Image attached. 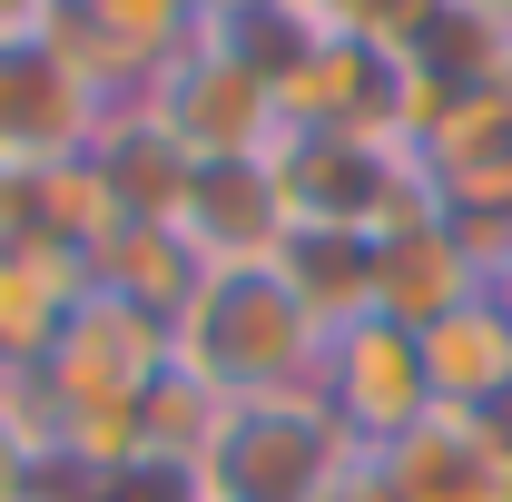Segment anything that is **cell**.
<instances>
[{
  "instance_id": "obj_8",
  "label": "cell",
  "mask_w": 512,
  "mask_h": 502,
  "mask_svg": "<svg viewBox=\"0 0 512 502\" xmlns=\"http://www.w3.org/2000/svg\"><path fill=\"white\" fill-rule=\"evenodd\" d=\"M384 473L404 502H512V443L493 414H424L404 443H384Z\"/></svg>"
},
{
  "instance_id": "obj_5",
  "label": "cell",
  "mask_w": 512,
  "mask_h": 502,
  "mask_svg": "<svg viewBox=\"0 0 512 502\" xmlns=\"http://www.w3.org/2000/svg\"><path fill=\"white\" fill-rule=\"evenodd\" d=\"M119 119V99L69 60L50 30H20L0 40V168L10 178H50V168H79Z\"/></svg>"
},
{
  "instance_id": "obj_4",
  "label": "cell",
  "mask_w": 512,
  "mask_h": 502,
  "mask_svg": "<svg viewBox=\"0 0 512 502\" xmlns=\"http://www.w3.org/2000/svg\"><path fill=\"white\" fill-rule=\"evenodd\" d=\"M345 453H365V443H345V424L306 384V394L227 404L207 453H197V483H207V502H316Z\"/></svg>"
},
{
  "instance_id": "obj_6",
  "label": "cell",
  "mask_w": 512,
  "mask_h": 502,
  "mask_svg": "<svg viewBox=\"0 0 512 502\" xmlns=\"http://www.w3.org/2000/svg\"><path fill=\"white\" fill-rule=\"evenodd\" d=\"M316 404L345 424V443H404L424 414H434V384H424V335L394 325V315H355L325 335V365H316Z\"/></svg>"
},
{
  "instance_id": "obj_13",
  "label": "cell",
  "mask_w": 512,
  "mask_h": 502,
  "mask_svg": "<svg viewBox=\"0 0 512 502\" xmlns=\"http://www.w3.org/2000/svg\"><path fill=\"white\" fill-rule=\"evenodd\" d=\"M30 502H207V483H197V463H168V453L89 463V453H50V443H40Z\"/></svg>"
},
{
  "instance_id": "obj_19",
  "label": "cell",
  "mask_w": 512,
  "mask_h": 502,
  "mask_svg": "<svg viewBox=\"0 0 512 502\" xmlns=\"http://www.w3.org/2000/svg\"><path fill=\"white\" fill-rule=\"evenodd\" d=\"M10 227H20V178L0 168V237H10Z\"/></svg>"
},
{
  "instance_id": "obj_14",
  "label": "cell",
  "mask_w": 512,
  "mask_h": 502,
  "mask_svg": "<svg viewBox=\"0 0 512 502\" xmlns=\"http://www.w3.org/2000/svg\"><path fill=\"white\" fill-rule=\"evenodd\" d=\"M276 276L296 286V306L316 315L325 335H335V325H355V315H375V247H365V237L286 227V247H276Z\"/></svg>"
},
{
  "instance_id": "obj_9",
  "label": "cell",
  "mask_w": 512,
  "mask_h": 502,
  "mask_svg": "<svg viewBox=\"0 0 512 502\" xmlns=\"http://www.w3.org/2000/svg\"><path fill=\"white\" fill-rule=\"evenodd\" d=\"M178 237L197 266H276L286 247V197L266 158H227V168H197L178 197Z\"/></svg>"
},
{
  "instance_id": "obj_15",
  "label": "cell",
  "mask_w": 512,
  "mask_h": 502,
  "mask_svg": "<svg viewBox=\"0 0 512 502\" xmlns=\"http://www.w3.org/2000/svg\"><path fill=\"white\" fill-rule=\"evenodd\" d=\"M197 266L188 256V237L178 227H119L109 247L89 256V286H109V296H128V306H148V315H178L197 296Z\"/></svg>"
},
{
  "instance_id": "obj_20",
  "label": "cell",
  "mask_w": 512,
  "mask_h": 502,
  "mask_svg": "<svg viewBox=\"0 0 512 502\" xmlns=\"http://www.w3.org/2000/svg\"><path fill=\"white\" fill-rule=\"evenodd\" d=\"M493 306H503V315H512V247H503V256H493Z\"/></svg>"
},
{
  "instance_id": "obj_1",
  "label": "cell",
  "mask_w": 512,
  "mask_h": 502,
  "mask_svg": "<svg viewBox=\"0 0 512 502\" xmlns=\"http://www.w3.org/2000/svg\"><path fill=\"white\" fill-rule=\"evenodd\" d=\"M168 365L217 404L306 394L325 365V325L296 306V286L276 266H207L197 296L168 315Z\"/></svg>"
},
{
  "instance_id": "obj_10",
  "label": "cell",
  "mask_w": 512,
  "mask_h": 502,
  "mask_svg": "<svg viewBox=\"0 0 512 502\" xmlns=\"http://www.w3.org/2000/svg\"><path fill=\"white\" fill-rule=\"evenodd\" d=\"M493 276H483V256H473V237L453 227V217H424V227H394L375 247V315H394V325H444L453 306H473Z\"/></svg>"
},
{
  "instance_id": "obj_11",
  "label": "cell",
  "mask_w": 512,
  "mask_h": 502,
  "mask_svg": "<svg viewBox=\"0 0 512 502\" xmlns=\"http://www.w3.org/2000/svg\"><path fill=\"white\" fill-rule=\"evenodd\" d=\"M424 384L444 414H503L512 404V315L493 306V286L473 306H453L444 325H424Z\"/></svg>"
},
{
  "instance_id": "obj_16",
  "label": "cell",
  "mask_w": 512,
  "mask_h": 502,
  "mask_svg": "<svg viewBox=\"0 0 512 502\" xmlns=\"http://www.w3.org/2000/svg\"><path fill=\"white\" fill-rule=\"evenodd\" d=\"M30 473H40V434H30L20 394L0 384V502H30Z\"/></svg>"
},
{
  "instance_id": "obj_2",
  "label": "cell",
  "mask_w": 512,
  "mask_h": 502,
  "mask_svg": "<svg viewBox=\"0 0 512 502\" xmlns=\"http://www.w3.org/2000/svg\"><path fill=\"white\" fill-rule=\"evenodd\" d=\"M276 197H286V227H325V237H365L384 247L394 227H424L444 217L434 178L404 138H335V128H286L276 138Z\"/></svg>"
},
{
  "instance_id": "obj_21",
  "label": "cell",
  "mask_w": 512,
  "mask_h": 502,
  "mask_svg": "<svg viewBox=\"0 0 512 502\" xmlns=\"http://www.w3.org/2000/svg\"><path fill=\"white\" fill-rule=\"evenodd\" d=\"M237 10H256V0H197V20L217 30V20H237Z\"/></svg>"
},
{
  "instance_id": "obj_17",
  "label": "cell",
  "mask_w": 512,
  "mask_h": 502,
  "mask_svg": "<svg viewBox=\"0 0 512 502\" xmlns=\"http://www.w3.org/2000/svg\"><path fill=\"white\" fill-rule=\"evenodd\" d=\"M316 502H404V493H394L384 453H345V463H335V483H325Z\"/></svg>"
},
{
  "instance_id": "obj_7",
  "label": "cell",
  "mask_w": 512,
  "mask_h": 502,
  "mask_svg": "<svg viewBox=\"0 0 512 502\" xmlns=\"http://www.w3.org/2000/svg\"><path fill=\"white\" fill-rule=\"evenodd\" d=\"M197 30H207L197 0H60V10H50V40H60L119 109L148 89V69H168L188 50Z\"/></svg>"
},
{
  "instance_id": "obj_12",
  "label": "cell",
  "mask_w": 512,
  "mask_h": 502,
  "mask_svg": "<svg viewBox=\"0 0 512 502\" xmlns=\"http://www.w3.org/2000/svg\"><path fill=\"white\" fill-rule=\"evenodd\" d=\"M79 286L89 276L69 256L30 247V237H0V384L40 375V355H50V335H60V315H69Z\"/></svg>"
},
{
  "instance_id": "obj_18",
  "label": "cell",
  "mask_w": 512,
  "mask_h": 502,
  "mask_svg": "<svg viewBox=\"0 0 512 502\" xmlns=\"http://www.w3.org/2000/svg\"><path fill=\"white\" fill-rule=\"evenodd\" d=\"M473 30H493V40H512V0H453Z\"/></svg>"
},
{
  "instance_id": "obj_3",
  "label": "cell",
  "mask_w": 512,
  "mask_h": 502,
  "mask_svg": "<svg viewBox=\"0 0 512 502\" xmlns=\"http://www.w3.org/2000/svg\"><path fill=\"white\" fill-rule=\"evenodd\" d=\"M138 119L158 128L188 168H227V158H276V138H286V119H276V89L256 79L217 30H197L188 50L168 69H148V89L128 99Z\"/></svg>"
}]
</instances>
